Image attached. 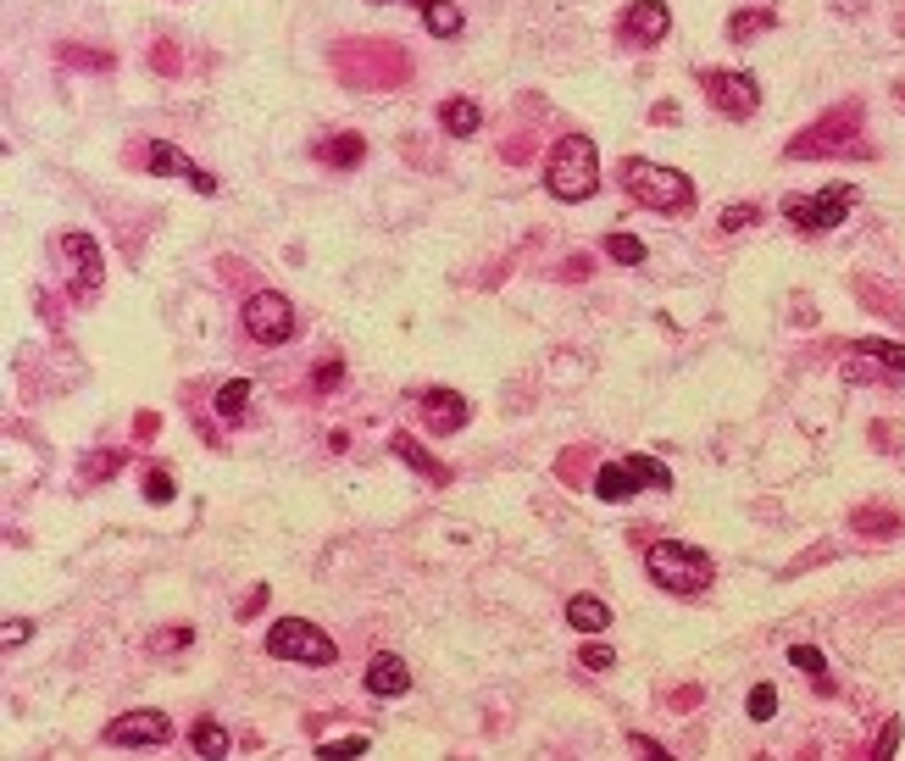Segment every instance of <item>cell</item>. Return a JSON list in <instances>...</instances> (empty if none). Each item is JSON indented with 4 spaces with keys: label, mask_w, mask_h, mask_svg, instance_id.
Segmentation results:
<instances>
[{
    "label": "cell",
    "mask_w": 905,
    "mask_h": 761,
    "mask_svg": "<svg viewBox=\"0 0 905 761\" xmlns=\"http://www.w3.org/2000/svg\"><path fill=\"white\" fill-rule=\"evenodd\" d=\"M144 501H150V506H168V501H173V473H168V468L144 473Z\"/></svg>",
    "instance_id": "obj_26"
},
{
    "label": "cell",
    "mask_w": 905,
    "mask_h": 761,
    "mask_svg": "<svg viewBox=\"0 0 905 761\" xmlns=\"http://www.w3.org/2000/svg\"><path fill=\"white\" fill-rule=\"evenodd\" d=\"M594 495H600V501H612V506L634 501V495H639V479H634V468H628V462H606V468L594 473Z\"/></svg>",
    "instance_id": "obj_14"
},
{
    "label": "cell",
    "mask_w": 905,
    "mask_h": 761,
    "mask_svg": "<svg viewBox=\"0 0 905 761\" xmlns=\"http://www.w3.org/2000/svg\"><path fill=\"white\" fill-rule=\"evenodd\" d=\"M578 662H583L589 673H606V667H617V656H612V645H583V651H578Z\"/></svg>",
    "instance_id": "obj_29"
},
{
    "label": "cell",
    "mask_w": 905,
    "mask_h": 761,
    "mask_svg": "<svg viewBox=\"0 0 905 761\" xmlns=\"http://www.w3.org/2000/svg\"><path fill=\"white\" fill-rule=\"evenodd\" d=\"M439 122H444V133L467 139V133H478V128H484V111H478L473 100H444V106H439Z\"/></svg>",
    "instance_id": "obj_17"
},
{
    "label": "cell",
    "mask_w": 905,
    "mask_h": 761,
    "mask_svg": "<svg viewBox=\"0 0 905 761\" xmlns=\"http://www.w3.org/2000/svg\"><path fill=\"white\" fill-rule=\"evenodd\" d=\"M245 406H250V378H228V384L217 389V417H223V422H239Z\"/></svg>",
    "instance_id": "obj_20"
},
{
    "label": "cell",
    "mask_w": 905,
    "mask_h": 761,
    "mask_svg": "<svg viewBox=\"0 0 905 761\" xmlns=\"http://www.w3.org/2000/svg\"><path fill=\"white\" fill-rule=\"evenodd\" d=\"M190 744H195L201 755H228V750H234V739H228V728H223V722H212V717H201V722H195V733H190Z\"/></svg>",
    "instance_id": "obj_21"
},
{
    "label": "cell",
    "mask_w": 905,
    "mask_h": 761,
    "mask_svg": "<svg viewBox=\"0 0 905 761\" xmlns=\"http://www.w3.org/2000/svg\"><path fill=\"white\" fill-rule=\"evenodd\" d=\"M245 334H250L256 345H283V340H294V307H289L278 289H256V294L245 300Z\"/></svg>",
    "instance_id": "obj_7"
},
{
    "label": "cell",
    "mask_w": 905,
    "mask_h": 761,
    "mask_svg": "<svg viewBox=\"0 0 905 761\" xmlns=\"http://www.w3.org/2000/svg\"><path fill=\"white\" fill-rule=\"evenodd\" d=\"M855 356H872V362H883V367L905 373V345H894V340H861V345H855Z\"/></svg>",
    "instance_id": "obj_24"
},
{
    "label": "cell",
    "mask_w": 905,
    "mask_h": 761,
    "mask_svg": "<svg viewBox=\"0 0 905 761\" xmlns=\"http://www.w3.org/2000/svg\"><path fill=\"white\" fill-rule=\"evenodd\" d=\"M100 739H106V744H168V739H173V722H168V711L139 706V711H122L117 722H106Z\"/></svg>",
    "instance_id": "obj_8"
},
{
    "label": "cell",
    "mask_w": 905,
    "mask_h": 761,
    "mask_svg": "<svg viewBox=\"0 0 905 761\" xmlns=\"http://www.w3.org/2000/svg\"><path fill=\"white\" fill-rule=\"evenodd\" d=\"M417 7H422V23H428V34H439V40L462 34V7H450V0H417Z\"/></svg>",
    "instance_id": "obj_18"
},
{
    "label": "cell",
    "mask_w": 905,
    "mask_h": 761,
    "mask_svg": "<svg viewBox=\"0 0 905 761\" xmlns=\"http://www.w3.org/2000/svg\"><path fill=\"white\" fill-rule=\"evenodd\" d=\"M144 168H150V173H173V179H184L195 195H217V179H212L206 168H195V162L184 157V150H179V144H168V139H157V144L144 150Z\"/></svg>",
    "instance_id": "obj_9"
},
{
    "label": "cell",
    "mask_w": 905,
    "mask_h": 761,
    "mask_svg": "<svg viewBox=\"0 0 905 761\" xmlns=\"http://www.w3.org/2000/svg\"><path fill=\"white\" fill-rule=\"evenodd\" d=\"M545 190L556 201H589L600 190V157H594V139L583 133H561L550 144V162H545Z\"/></svg>",
    "instance_id": "obj_1"
},
{
    "label": "cell",
    "mask_w": 905,
    "mask_h": 761,
    "mask_svg": "<svg viewBox=\"0 0 905 761\" xmlns=\"http://www.w3.org/2000/svg\"><path fill=\"white\" fill-rule=\"evenodd\" d=\"M340 378H345V362H323L317 367V389H334Z\"/></svg>",
    "instance_id": "obj_35"
},
{
    "label": "cell",
    "mask_w": 905,
    "mask_h": 761,
    "mask_svg": "<svg viewBox=\"0 0 905 761\" xmlns=\"http://www.w3.org/2000/svg\"><path fill=\"white\" fill-rule=\"evenodd\" d=\"M628 468H634L639 490H672V473H667V462H656V455H628Z\"/></svg>",
    "instance_id": "obj_22"
},
{
    "label": "cell",
    "mask_w": 905,
    "mask_h": 761,
    "mask_svg": "<svg viewBox=\"0 0 905 761\" xmlns=\"http://www.w3.org/2000/svg\"><path fill=\"white\" fill-rule=\"evenodd\" d=\"M773 711H778V689H773V684H756V689H750V717L767 722Z\"/></svg>",
    "instance_id": "obj_27"
},
{
    "label": "cell",
    "mask_w": 905,
    "mask_h": 761,
    "mask_svg": "<svg viewBox=\"0 0 905 761\" xmlns=\"http://www.w3.org/2000/svg\"><path fill=\"white\" fill-rule=\"evenodd\" d=\"M389 450L400 455L406 468H417L422 479H433V484H450V468H444V462H433V455H428V450H422L411 433H395V439H389Z\"/></svg>",
    "instance_id": "obj_16"
},
{
    "label": "cell",
    "mask_w": 905,
    "mask_h": 761,
    "mask_svg": "<svg viewBox=\"0 0 905 761\" xmlns=\"http://www.w3.org/2000/svg\"><path fill=\"white\" fill-rule=\"evenodd\" d=\"M367 750V733H351V739H334V744H317V755H362Z\"/></svg>",
    "instance_id": "obj_31"
},
{
    "label": "cell",
    "mask_w": 905,
    "mask_h": 761,
    "mask_svg": "<svg viewBox=\"0 0 905 761\" xmlns=\"http://www.w3.org/2000/svg\"><path fill=\"white\" fill-rule=\"evenodd\" d=\"M34 634V623H23V618H7V629H0V640H7V645H23Z\"/></svg>",
    "instance_id": "obj_33"
},
{
    "label": "cell",
    "mask_w": 905,
    "mask_h": 761,
    "mask_svg": "<svg viewBox=\"0 0 905 761\" xmlns=\"http://www.w3.org/2000/svg\"><path fill=\"white\" fill-rule=\"evenodd\" d=\"M417 406H422L428 433H456V428H467V417H473V400H462L456 389H428Z\"/></svg>",
    "instance_id": "obj_10"
},
{
    "label": "cell",
    "mask_w": 905,
    "mask_h": 761,
    "mask_svg": "<svg viewBox=\"0 0 905 761\" xmlns=\"http://www.w3.org/2000/svg\"><path fill=\"white\" fill-rule=\"evenodd\" d=\"M62 250H67V261H73L78 283H84V289H100V272H106L100 245H95L89 234H62Z\"/></svg>",
    "instance_id": "obj_13"
},
{
    "label": "cell",
    "mask_w": 905,
    "mask_h": 761,
    "mask_svg": "<svg viewBox=\"0 0 905 761\" xmlns=\"http://www.w3.org/2000/svg\"><path fill=\"white\" fill-rule=\"evenodd\" d=\"M667 29H672L667 0H634L628 18H623V40L628 45H656V40H667Z\"/></svg>",
    "instance_id": "obj_11"
},
{
    "label": "cell",
    "mask_w": 905,
    "mask_h": 761,
    "mask_svg": "<svg viewBox=\"0 0 905 761\" xmlns=\"http://www.w3.org/2000/svg\"><path fill=\"white\" fill-rule=\"evenodd\" d=\"M406 689H411V667H406L400 656L378 651V656L367 662V695H378V700H395V695H406Z\"/></svg>",
    "instance_id": "obj_12"
},
{
    "label": "cell",
    "mask_w": 905,
    "mask_h": 761,
    "mask_svg": "<svg viewBox=\"0 0 905 761\" xmlns=\"http://www.w3.org/2000/svg\"><path fill=\"white\" fill-rule=\"evenodd\" d=\"M645 567H650V578L667 594H700L711 583V556L694 550V545H683V539H656L650 556H645Z\"/></svg>",
    "instance_id": "obj_3"
},
{
    "label": "cell",
    "mask_w": 905,
    "mask_h": 761,
    "mask_svg": "<svg viewBox=\"0 0 905 761\" xmlns=\"http://www.w3.org/2000/svg\"><path fill=\"white\" fill-rule=\"evenodd\" d=\"M628 744H634V750H645V755H650V761H672V755H667V750H661V744H656V739H645V733H634V739H628Z\"/></svg>",
    "instance_id": "obj_36"
},
{
    "label": "cell",
    "mask_w": 905,
    "mask_h": 761,
    "mask_svg": "<svg viewBox=\"0 0 905 761\" xmlns=\"http://www.w3.org/2000/svg\"><path fill=\"white\" fill-rule=\"evenodd\" d=\"M872 523H877V528H899L894 512H855V528H872Z\"/></svg>",
    "instance_id": "obj_34"
},
{
    "label": "cell",
    "mask_w": 905,
    "mask_h": 761,
    "mask_svg": "<svg viewBox=\"0 0 905 761\" xmlns=\"http://www.w3.org/2000/svg\"><path fill=\"white\" fill-rule=\"evenodd\" d=\"M789 662H795V667H800L817 689H828V656H822L817 645H795V651H789Z\"/></svg>",
    "instance_id": "obj_23"
},
{
    "label": "cell",
    "mask_w": 905,
    "mask_h": 761,
    "mask_svg": "<svg viewBox=\"0 0 905 761\" xmlns=\"http://www.w3.org/2000/svg\"><path fill=\"white\" fill-rule=\"evenodd\" d=\"M700 84L722 117H756V106H762V78L744 73V67H711Z\"/></svg>",
    "instance_id": "obj_5"
},
{
    "label": "cell",
    "mask_w": 905,
    "mask_h": 761,
    "mask_svg": "<svg viewBox=\"0 0 905 761\" xmlns=\"http://www.w3.org/2000/svg\"><path fill=\"white\" fill-rule=\"evenodd\" d=\"M773 23H778L773 12H744V18H733V23H728V34H733V40H750L756 29H773Z\"/></svg>",
    "instance_id": "obj_28"
},
{
    "label": "cell",
    "mask_w": 905,
    "mask_h": 761,
    "mask_svg": "<svg viewBox=\"0 0 905 761\" xmlns=\"http://www.w3.org/2000/svg\"><path fill=\"white\" fill-rule=\"evenodd\" d=\"M606 256L623 261V267H639V261H645V245H639L634 234H612V239H606Z\"/></svg>",
    "instance_id": "obj_25"
},
{
    "label": "cell",
    "mask_w": 905,
    "mask_h": 761,
    "mask_svg": "<svg viewBox=\"0 0 905 761\" xmlns=\"http://www.w3.org/2000/svg\"><path fill=\"white\" fill-rule=\"evenodd\" d=\"M317 157H323L328 168H356V162L367 157V144H362L356 133H340V139H323V144H317Z\"/></svg>",
    "instance_id": "obj_19"
},
{
    "label": "cell",
    "mask_w": 905,
    "mask_h": 761,
    "mask_svg": "<svg viewBox=\"0 0 905 761\" xmlns=\"http://www.w3.org/2000/svg\"><path fill=\"white\" fill-rule=\"evenodd\" d=\"M567 623H572L578 634H606V629H612V605L594 600V594H572V600H567Z\"/></svg>",
    "instance_id": "obj_15"
},
{
    "label": "cell",
    "mask_w": 905,
    "mask_h": 761,
    "mask_svg": "<svg viewBox=\"0 0 905 761\" xmlns=\"http://www.w3.org/2000/svg\"><path fill=\"white\" fill-rule=\"evenodd\" d=\"M899 733H905V722H899V717H888V722H883V733H877V744H872V755H894V750H899Z\"/></svg>",
    "instance_id": "obj_30"
},
{
    "label": "cell",
    "mask_w": 905,
    "mask_h": 761,
    "mask_svg": "<svg viewBox=\"0 0 905 761\" xmlns=\"http://www.w3.org/2000/svg\"><path fill=\"white\" fill-rule=\"evenodd\" d=\"M623 184H628V195H634L639 206H650V212H689V206H694V179L678 173V168L645 162V157L623 162Z\"/></svg>",
    "instance_id": "obj_2"
},
{
    "label": "cell",
    "mask_w": 905,
    "mask_h": 761,
    "mask_svg": "<svg viewBox=\"0 0 905 761\" xmlns=\"http://www.w3.org/2000/svg\"><path fill=\"white\" fill-rule=\"evenodd\" d=\"M850 201H855V190L850 184H833V190H817V195H789L784 201V217L800 223L806 234H828V228H839L850 217Z\"/></svg>",
    "instance_id": "obj_6"
},
{
    "label": "cell",
    "mask_w": 905,
    "mask_h": 761,
    "mask_svg": "<svg viewBox=\"0 0 905 761\" xmlns=\"http://www.w3.org/2000/svg\"><path fill=\"white\" fill-rule=\"evenodd\" d=\"M750 223H756V206H728V212H722V228H728V234H739V228H750Z\"/></svg>",
    "instance_id": "obj_32"
},
{
    "label": "cell",
    "mask_w": 905,
    "mask_h": 761,
    "mask_svg": "<svg viewBox=\"0 0 905 761\" xmlns=\"http://www.w3.org/2000/svg\"><path fill=\"white\" fill-rule=\"evenodd\" d=\"M267 656L300 662V667H328V662L340 656V645H334L317 623H306V618H278V623L267 629Z\"/></svg>",
    "instance_id": "obj_4"
}]
</instances>
